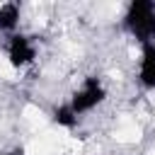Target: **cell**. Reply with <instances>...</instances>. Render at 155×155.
<instances>
[{"label":"cell","mask_w":155,"mask_h":155,"mask_svg":"<svg viewBox=\"0 0 155 155\" xmlns=\"http://www.w3.org/2000/svg\"><path fill=\"white\" fill-rule=\"evenodd\" d=\"M126 29L143 44H153L155 39V2L136 0L126 12Z\"/></svg>","instance_id":"obj_1"},{"label":"cell","mask_w":155,"mask_h":155,"mask_svg":"<svg viewBox=\"0 0 155 155\" xmlns=\"http://www.w3.org/2000/svg\"><path fill=\"white\" fill-rule=\"evenodd\" d=\"M102 99H104V87L99 85L97 78H87L85 87H82L80 92L73 94V99H70V109H73L75 114H82V111H90L92 107H97Z\"/></svg>","instance_id":"obj_2"},{"label":"cell","mask_w":155,"mask_h":155,"mask_svg":"<svg viewBox=\"0 0 155 155\" xmlns=\"http://www.w3.org/2000/svg\"><path fill=\"white\" fill-rule=\"evenodd\" d=\"M34 56H36V53H34V46L29 44L27 36H22V34L12 36V41H10V63H12L15 68H22V65L31 63Z\"/></svg>","instance_id":"obj_3"},{"label":"cell","mask_w":155,"mask_h":155,"mask_svg":"<svg viewBox=\"0 0 155 155\" xmlns=\"http://www.w3.org/2000/svg\"><path fill=\"white\" fill-rule=\"evenodd\" d=\"M140 82H143L145 87H155V44H143Z\"/></svg>","instance_id":"obj_4"},{"label":"cell","mask_w":155,"mask_h":155,"mask_svg":"<svg viewBox=\"0 0 155 155\" xmlns=\"http://www.w3.org/2000/svg\"><path fill=\"white\" fill-rule=\"evenodd\" d=\"M17 22H19V7L15 2H2V7H0V29L12 31L17 27Z\"/></svg>","instance_id":"obj_5"},{"label":"cell","mask_w":155,"mask_h":155,"mask_svg":"<svg viewBox=\"0 0 155 155\" xmlns=\"http://www.w3.org/2000/svg\"><path fill=\"white\" fill-rule=\"evenodd\" d=\"M56 124H61V126H65V128H73L75 124H78V114L70 109V104H65V107H61V109H56Z\"/></svg>","instance_id":"obj_6"},{"label":"cell","mask_w":155,"mask_h":155,"mask_svg":"<svg viewBox=\"0 0 155 155\" xmlns=\"http://www.w3.org/2000/svg\"><path fill=\"white\" fill-rule=\"evenodd\" d=\"M7 155H24V153H22V148H17V150H12V153H7Z\"/></svg>","instance_id":"obj_7"},{"label":"cell","mask_w":155,"mask_h":155,"mask_svg":"<svg viewBox=\"0 0 155 155\" xmlns=\"http://www.w3.org/2000/svg\"><path fill=\"white\" fill-rule=\"evenodd\" d=\"M0 7H2V2H0Z\"/></svg>","instance_id":"obj_8"}]
</instances>
